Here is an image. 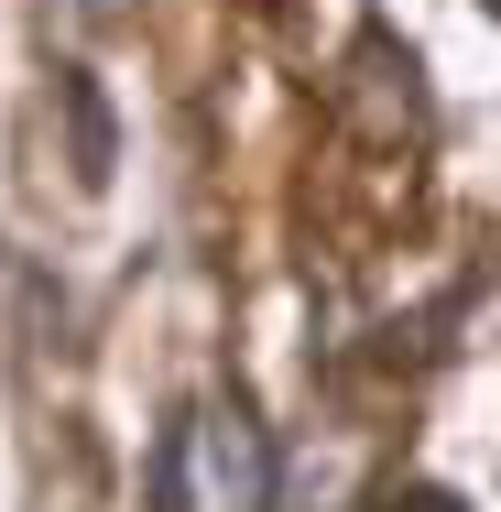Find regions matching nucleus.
<instances>
[{
  "label": "nucleus",
  "mask_w": 501,
  "mask_h": 512,
  "mask_svg": "<svg viewBox=\"0 0 501 512\" xmlns=\"http://www.w3.org/2000/svg\"><path fill=\"white\" fill-rule=\"evenodd\" d=\"M55 109H66V142H77V186H109L120 164V131H109V99L88 66H55Z\"/></svg>",
  "instance_id": "nucleus-1"
},
{
  "label": "nucleus",
  "mask_w": 501,
  "mask_h": 512,
  "mask_svg": "<svg viewBox=\"0 0 501 512\" xmlns=\"http://www.w3.org/2000/svg\"><path fill=\"white\" fill-rule=\"evenodd\" d=\"M153 512H186V414L153 436Z\"/></svg>",
  "instance_id": "nucleus-2"
},
{
  "label": "nucleus",
  "mask_w": 501,
  "mask_h": 512,
  "mask_svg": "<svg viewBox=\"0 0 501 512\" xmlns=\"http://www.w3.org/2000/svg\"><path fill=\"white\" fill-rule=\"evenodd\" d=\"M77 11H88V22H109V11H120V0H77Z\"/></svg>",
  "instance_id": "nucleus-3"
},
{
  "label": "nucleus",
  "mask_w": 501,
  "mask_h": 512,
  "mask_svg": "<svg viewBox=\"0 0 501 512\" xmlns=\"http://www.w3.org/2000/svg\"><path fill=\"white\" fill-rule=\"evenodd\" d=\"M480 11H491V22H501V0H480Z\"/></svg>",
  "instance_id": "nucleus-4"
}]
</instances>
